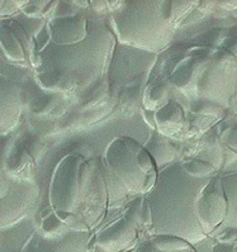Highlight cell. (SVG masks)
I'll return each instance as SVG.
<instances>
[{"label":"cell","instance_id":"cell-21","mask_svg":"<svg viewBox=\"0 0 237 252\" xmlns=\"http://www.w3.org/2000/svg\"><path fill=\"white\" fill-rule=\"evenodd\" d=\"M60 101H61V94L47 92L43 95H38L31 101V112L37 116H47V114L52 116L55 110L60 109L61 107Z\"/></svg>","mask_w":237,"mask_h":252},{"label":"cell","instance_id":"cell-10","mask_svg":"<svg viewBox=\"0 0 237 252\" xmlns=\"http://www.w3.org/2000/svg\"><path fill=\"white\" fill-rule=\"evenodd\" d=\"M93 232H79L72 228L59 234L36 231L28 238L22 252H89Z\"/></svg>","mask_w":237,"mask_h":252},{"label":"cell","instance_id":"cell-13","mask_svg":"<svg viewBox=\"0 0 237 252\" xmlns=\"http://www.w3.org/2000/svg\"><path fill=\"white\" fill-rule=\"evenodd\" d=\"M51 41L56 46H74L85 41L89 37L88 21L84 17L52 19L48 22Z\"/></svg>","mask_w":237,"mask_h":252},{"label":"cell","instance_id":"cell-11","mask_svg":"<svg viewBox=\"0 0 237 252\" xmlns=\"http://www.w3.org/2000/svg\"><path fill=\"white\" fill-rule=\"evenodd\" d=\"M212 55L207 50L193 51L179 63L170 76V83L189 100H197L198 83Z\"/></svg>","mask_w":237,"mask_h":252},{"label":"cell","instance_id":"cell-29","mask_svg":"<svg viewBox=\"0 0 237 252\" xmlns=\"http://www.w3.org/2000/svg\"><path fill=\"white\" fill-rule=\"evenodd\" d=\"M90 5L98 8V10H103V8L107 6V1H90Z\"/></svg>","mask_w":237,"mask_h":252},{"label":"cell","instance_id":"cell-20","mask_svg":"<svg viewBox=\"0 0 237 252\" xmlns=\"http://www.w3.org/2000/svg\"><path fill=\"white\" fill-rule=\"evenodd\" d=\"M170 80H157L148 86L143 98V108L148 112H157L170 101Z\"/></svg>","mask_w":237,"mask_h":252},{"label":"cell","instance_id":"cell-28","mask_svg":"<svg viewBox=\"0 0 237 252\" xmlns=\"http://www.w3.org/2000/svg\"><path fill=\"white\" fill-rule=\"evenodd\" d=\"M213 252H237V251L234 243L218 242L216 246L213 247Z\"/></svg>","mask_w":237,"mask_h":252},{"label":"cell","instance_id":"cell-6","mask_svg":"<svg viewBox=\"0 0 237 252\" xmlns=\"http://www.w3.org/2000/svg\"><path fill=\"white\" fill-rule=\"evenodd\" d=\"M143 146L128 137H119L110 142L105 151V165L131 194H146L155 187L139 169L137 155Z\"/></svg>","mask_w":237,"mask_h":252},{"label":"cell","instance_id":"cell-8","mask_svg":"<svg viewBox=\"0 0 237 252\" xmlns=\"http://www.w3.org/2000/svg\"><path fill=\"white\" fill-rule=\"evenodd\" d=\"M39 196L38 185L32 179H21L9 175V190L1 198L0 225L6 229L30 216Z\"/></svg>","mask_w":237,"mask_h":252},{"label":"cell","instance_id":"cell-22","mask_svg":"<svg viewBox=\"0 0 237 252\" xmlns=\"http://www.w3.org/2000/svg\"><path fill=\"white\" fill-rule=\"evenodd\" d=\"M68 228L70 227L63 222V220L55 213L52 208L48 209V211H45V213L42 214L41 224H39V231L42 233L52 236V234L63 233V232H65Z\"/></svg>","mask_w":237,"mask_h":252},{"label":"cell","instance_id":"cell-1","mask_svg":"<svg viewBox=\"0 0 237 252\" xmlns=\"http://www.w3.org/2000/svg\"><path fill=\"white\" fill-rule=\"evenodd\" d=\"M209 180L188 175L183 163L161 170L155 187L143 195L152 213L148 237L174 236L192 245L207 240L197 216V200Z\"/></svg>","mask_w":237,"mask_h":252},{"label":"cell","instance_id":"cell-16","mask_svg":"<svg viewBox=\"0 0 237 252\" xmlns=\"http://www.w3.org/2000/svg\"><path fill=\"white\" fill-rule=\"evenodd\" d=\"M134 252H197L192 243L174 236H151Z\"/></svg>","mask_w":237,"mask_h":252},{"label":"cell","instance_id":"cell-12","mask_svg":"<svg viewBox=\"0 0 237 252\" xmlns=\"http://www.w3.org/2000/svg\"><path fill=\"white\" fill-rule=\"evenodd\" d=\"M1 101H0V128L1 136L12 133L21 123L24 96L21 86L5 76H1Z\"/></svg>","mask_w":237,"mask_h":252},{"label":"cell","instance_id":"cell-27","mask_svg":"<svg viewBox=\"0 0 237 252\" xmlns=\"http://www.w3.org/2000/svg\"><path fill=\"white\" fill-rule=\"evenodd\" d=\"M223 140H225L226 145L237 150V129H230L228 132H226L223 134Z\"/></svg>","mask_w":237,"mask_h":252},{"label":"cell","instance_id":"cell-7","mask_svg":"<svg viewBox=\"0 0 237 252\" xmlns=\"http://www.w3.org/2000/svg\"><path fill=\"white\" fill-rule=\"evenodd\" d=\"M236 90L237 61L235 56L228 52L212 55L198 83L197 100L227 107Z\"/></svg>","mask_w":237,"mask_h":252},{"label":"cell","instance_id":"cell-30","mask_svg":"<svg viewBox=\"0 0 237 252\" xmlns=\"http://www.w3.org/2000/svg\"><path fill=\"white\" fill-rule=\"evenodd\" d=\"M232 15H234L235 18H236V19H237V10H236V12H234V13H232Z\"/></svg>","mask_w":237,"mask_h":252},{"label":"cell","instance_id":"cell-25","mask_svg":"<svg viewBox=\"0 0 237 252\" xmlns=\"http://www.w3.org/2000/svg\"><path fill=\"white\" fill-rule=\"evenodd\" d=\"M51 1H28L26 4L22 12L30 17V18H39V17H45L47 6L50 5Z\"/></svg>","mask_w":237,"mask_h":252},{"label":"cell","instance_id":"cell-9","mask_svg":"<svg viewBox=\"0 0 237 252\" xmlns=\"http://www.w3.org/2000/svg\"><path fill=\"white\" fill-rule=\"evenodd\" d=\"M227 211L222 179H210L197 200V216L202 229L207 236H213L219 231L226 220Z\"/></svg>","mask_w":237,"mask_h":252},{"label":"cell","instance_id":"cell-2","mask_svg":"<svg viewBox=\"0 0 237 252\" xmlns=\"http://www.w3.org/2000/svg\"><path fill=\"white\" fill-rule=\"evenodd\" d=\"M114 34L105 26L95 24L89 37L74 46L50 43L39 54L41 70L63 68L74 77L77 88H88L101 79L113 57Z\"/></svg>","mask_w":237,"mask_h":252},{"label":"cell","instance_id":"cell-17","mask_svg":"<svg viewBox=\"0 0 237 252\" xmlns=\"http://www.w3.org/2000/svg\"><path fill=\"white\" fill-rule=\"evenodd\" d=\"M34 158L27 150H15L10 152L4 161L3 170L10 176L21 179H32Z\"/></svg>","mask_w":237,"mask_h":252},{"label":"cell","instance_id":"cell-23","mask_svg":"<svg viewBox=\"0 0 237 252\" xmlns=\"http://www.w3.org/2000/svg\"><path fill=\"white\" fill-rule=\"evenodd\" d=\"M183 167L188 175L197 179H212L213 174H216V167L203 160H189L183 163Z\"/></svg>","mask_w":237,"mask_h":252},{"label":"cell","instance_id":"cell-5","mask_svg":"<svg viewBox=\"0 0 237 252\" xmlns=\"http://www.w3.org/2000/svg\"><path fill=\"white\" fill-rule=\"evenodd\" d=\"M143 196L135 199L114 222L94 232L89 252H134L142 234H147L142 222Z\"/></svg>","mask_w":237,"mask_h":252},{"label":"cell","instance_id":"cell-3","mask_svg":"<svg viewBox=\"0 0 237 252\" xmlns=\"http://www.w3.org/2000/svg\"><path fill=\"white\" fill-rule=\"evenodd\" d=\"M113 32L119 42L151 54L169 47L175 27L166 14V1H122L113 14Z\"/></svg>","mask_w":237,"mask_h":252},{"label":"cell","instance_id":"cell-24","mask_svg":"<svg viewBox=\"0 0 237 252\" xmlns=\"http://www.w3.org/2000/svg\"><path fill=\"white\" fill-rule=\"evenodd\" d=\"M77 6L79 5L76 4V1H57L56 9H55L54 14H52L50 21H52V19L76 17L77 10L80 9Z\"/></svg>","mask_w":237,"mask_h":252},{"label":"cell","instance_id":"cell-26","mask_svg":"<svg viewBox=\"0 0 237 252\" xmlns=\"http://www.w3.org/2000/svg\"><path fill=\"white\" fill-rule=\"evenodd\" d=\"M28 1H17V0H3L0 3V6H1V17L5 18L6 15L14 14L18 10H22L26 6Z\"/></svg>","mask_w":237,"mask_h":252},{"label":"cell","instance_id":"cell-4","mask_svg":"<svg viewBox=\"0 0 237 252\" xmlns=\"http://www.w3.org/2000/svg\"><path fill=\"white\" fill-rule=\"evenodd\" d=\"M85 160V156L79 152L66 155L57 163L50 188L51 208L65 224L79 232H84L79 218V211L83 165Z\"/></svg>","mask_w":237,"mask_h":252},{"label":"cell","instance_id":"cell-15","mask_svg":"<svg viewBox=\"0 0 237 252\" xmlns=\"http://www.w3.org/2000/svg\"><path fill=\"white\" fill-rule=\"evenodd\" d=\"M155 125L156 129L164 134H174L181 131L184 125L183 107L174 99L161 109L155 112Z\"/></svg>","mask_w":237,"mask_h":252},{"label":"cell","instance_id":"cell-18","mask_svg":"<svg viewBox=\"0 0 237 252\" xmlns=\"http://www.w3.org/2000/svg\"><path fill=\"white\" fill-rule=\"evenodd\" d=\"M223 190L227 199V217L218 232H236L237 233V172L222 178Z\"/></svg>","mask_w":237,"mask_h":252},{"label":"cell","instance_id":"cell-14","mask_svg":"<svg viewBox=\"0 0 237 252\" xmlns=\"http://www.w3.org/2000/svg\"><path fill=\"white\" fill-rule=\"evenodd\" d=\"M36 81L41 89L48 93L65 94L77 89L74 77L63 68L41 70L36 74Z\"/></svg>","mask_w":237,"mask_h":252},{"label":"cell","instance_id":"cell-19","mask_svg":"<svg viewBox=\"0 0 237 252\" xmlns=\"http://www.w3.org/2000/svg\"><path fill=\"white\" fill-rule=\"evenodd\" d=\"M145 149L154 158L157 170L165 169L168 163L175 160V147L169 140H166L160 133L152 134V137L145 145Z\"/></svg>","mask_w":237,"mask_h":252}]
</instances>
